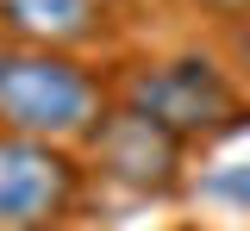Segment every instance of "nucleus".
<instances>
[{
  "label": "nucleus",
  "instance_id": "nucleus-6",
  "mask_svg": "<svg viewBox=\"0 0 250 231\" xmlns=\"http://www.w3.org/2000/svg\"><path fill=\"white\" fill-rule=\"evenodd\" d=\"M225 57H231V75H238V88H250V19L225 25Z\"/></svg>",
  "mask_w": 250,
  "mask_h": 231
},
{
  "label": "nucleus",
  "instance_id": "nucleus-2",
  "mask_svg": "<svg viewBox=\"0 0 250 231\" xmlns=\"http://www.w3.org/2000/svg\"><path fill=\"white\" fill-rule=\"evenodd\" d=\"M113 106L144 113L150 125L175 137V144H219V137L250 125V100L238 88L231 69H219L213 57H156V63H131L113 81Z\"/></svg>",
  "mask_w": 250,
  "mask_h": 231
},
{
  "label": "nucleus",
  "instance_id": "nucleus-9",
  "mask_svg": "<svg viewBox=\"0 0 250 231\" xmlns=\"http://www.w3.org/2000/svg\"><path fill=\"white\" fill-rule=\"evenodd\" d=\"M25 231H69V225H25Z\"/></svg>",
  "mask_w": 250,
  "mask_h": 231
},
{
  "label": "nucleus",
  "instance_id": "nucleus-7",
  "mask_svg": "<svg viewBox=\"0 0 250 231\" xmlns=\"http://www.w3.org/2000/svg\"><path fill=\"white\" fill-rule=\"evenodd\" d=\"M207 19H219V25H238V19H250V0H194Z\"/></svg>",
  "mask_w": 250,
  "mask_h": 231
},
{
  "label": "nucleus",
  "instance_id": "nucleus-8",
  "mask_svg": "<svg viewBox=\"0 0 250 231\" xmlns=\"http://www.w3.org/2000/svg\"><path fill=\"white\" fill-rule=\"evenodd\" d=\"M213 188H219L225 200H238V206H250V169H231V175H219Z\"/></svg>",
  "mask_w": 250,
  "mask_h": 231
},
{
  "label": "nucleus",
  "instance_id": "nucleus-1",
  "mask_svg": "<svg viewBox=\"0 0 250 231\" xmlns=\"http://www.w3.org/2000/svg\"><path fill=\"white\" fill-rule=\"evenodd\" d=\"M113 106V81L75 50L0 44V132L38 144H88Z\"/></svg>",
  "mask_w": 250,
  "mask_h": 231
},
{
  "label": "nucleus",
  "instance_id": "nucleus-5",
  "mask_svg": "<svg viewBox=\"0 0 250 231\" xmlns=\"http://www.w3.org/2000/svg\"><path fill=\"white\" fill-rule=\"evenodd\" d=\"M0 32L31 50H88L106 38V6H94V0H0Z\"/></svg>",
  "mask_w": 250,
  "mask_h": 231
},
{
  "label": "nucleus",
  "instance_id": "nucleus-3",
  "mask_svg": "<svg viewBox=\"0 0 250 231\" xmlns=\"http://www.w3.org/2000/svg\"><path fill=\"white\" fill-rule=\"evenodd\" d=\"M88 194V163L69 144L0 132V231L62 225Z\"/></svg>",
  "mask_w": 250,
  "mask_h": 231
},
{
  "label": "nucleus",
  "instance_id": "nucleus-10",
  "mask_svg": "<svg viewBox=\"0 0 250 231\" xmlns=\"http://www.w3.org/2000/svg\"><path fill=\"white\" fill-rule=\"evenodd\" d=\"M94 6H113V0H94Z\"/></svg>",
  "mask_w": 250,
  "mask_h": 231
},
{
  "label": "nucleus",
  "instance_id": "nucleus-4",
  "mask_svg": "<svg viewBox=\"0 0 250 231\" xmlns=\"http://www.w3.org/2000/svg\"><path fill=\"white\" fill-rule=\"evenodd\" d=\"M88 156L100 181H113L138 200H169L188 181V144H175L163 125H150L131 106H106V119L88 137Z\"/></svg>",
  "mask_w": 250,
  "mask_h": 231
}]
</instances>
